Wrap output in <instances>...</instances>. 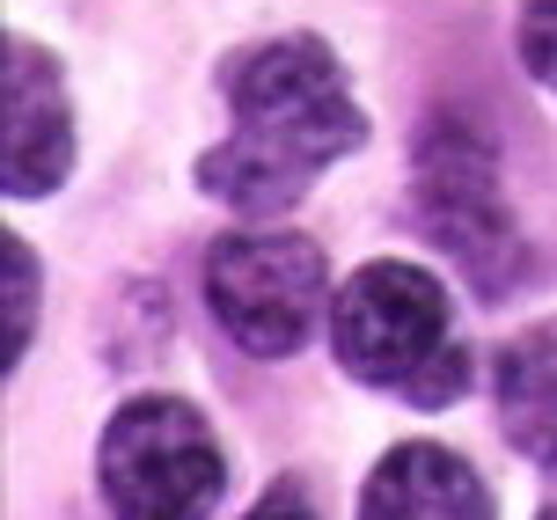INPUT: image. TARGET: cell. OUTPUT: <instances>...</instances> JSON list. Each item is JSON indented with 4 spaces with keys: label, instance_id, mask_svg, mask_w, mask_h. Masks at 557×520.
<instances>
[{
    "label": "cell",
    "instance_id": "8",
    "mask_svg": "<svg viewBox=\"0 0 557 520\" xmlns=\"http://www.w3.org/2000/svg\"><path fill=\"white\" fill-rule=\"evenodd\" d=\"M492 404H499V433L521 455L557 462V323L513 337L492 359Z\"/></svg>",
    "mask_w": 557,
    "mask_h": 520
},
{
    "label": "cell",
    "instance_id": "2",
    "mask_svg": "<svg viewBox=\"0 0 557 520\" xmlns=\"http://www.w3.org/2000/svg\"><path fill=\"white\" fill-rule=\"evenodd\" d=\"M331 345L345 359V374L396 388L418 411L455 404L470 382V352L455 345L441 278L418 264H367L331 308Z\"/></svg>",
    "mask_w": 557,
    "mask_h": 520
},
{
    "label": "cell",
    "instance_id": "6",
    "mask_svg": "<svg viewBox=\"0 0 557 520\" xmlns=\"http://www.w3.org/2000/svg\"><path fill=\"white\" fill-rule=\"evenodd\" d=\"M74 162V117L59 66L37 45L8 37V198H45Z\"/></svg>",
    "mask_w": 557,
    "mask_h": 520
},
{
    "label": "cell",
    "instance_id": "10",
    "mask_svg": "<svg viewBox=\"0 0 557 520\" xmlns=\"http://www.w3.org/2000/svg\"><path fill=\"white\" fill-rule=\"evenodd\" d=\"M513 45H521V66H529L535 82L557 88V0H529V8H521Z\"/></svg>",
    "mask_w": 557,
    "mask_h": 520
},
{
    "label": "cell",
    "instance_id": "9",
    "mask_svg": "<svg viewBox=\"0 0 557 520\" xmlns=\"http://www.w3.org/2000/svg\"><path fill=\"white\" fill-rule=\"evenodd\" d=\"M0 257H8V367H15L29 345V323H37V257L15 235L0 243Z\"/></svg>",
    "mask_w": 557,
    "mask_h": 520
},
{
    "label": "cell",
    "instance_id": "1",
    "mask_svg": "<svg viewBox=\"0 0 557 520\" xmlns=\"http://www.w3.org/2000/svg\"><path fill=\"white\" fill-rule=\"evenodd\" d=\"M227 139L198 162V191L235 213H286L301 191L367 139L345 66L315 37H272L227 66Z\"/></svg>",
    "mask_w": 557,
    "mask_h": 520
},
{
    "label": "cell",
    "instance_id": "11",
    "mask_svg": "<svg viewBox=\"0 0 557 520\" xmlns=\"http://www.w3.org/2000/svg\"><path fill=\"white\" fill-rule=\"evenodd\" d=\"M250 520H323V513H315V498H308L301 476H278L272 492L250 506Z\"/></svg>",
    "mask_w": 557,
    "mask_h": 520
},
{
    "label": "cell",
    "instance_id": "7",
    "mask_svg": "<svg viewBox=\"0 0 557 520\" xmlns=\"http://www.w3.org/2000/svg\"><path fill=\"white\" fill-rule=\"evenodd\" d=\"M360 520H492V498L462 455H447L433 439H404L367 476Z\"/></svg>",
    "mask_w": 557,
    "mask_h": 520
},
{
    "label": "cell",
    "instance_id": "12",
    "mask_svg": "<svg viewBox=\"0 0 557 520\" xmlns=\"http://www.w3.org/2000/svg\"><path fill=\"white\" fill-rule=\"evenodd\" d=\"M543 520H557V492H550V498H543Z\"/></svg>",
    "mask_w": 557,
    "mask_h": 520
},
{
    "label": "cell",
    "instance_id": "3",
    "mask_svg": "<svg viewBox=\"0 0 557 520\" xmlns=\"http://www.w3.org/2000/svg\"><path fill=\"white\" fill-rule=\"evenodd\" d=\"M96 476L117 520H206L221 498V447L191 404L139 396L103 425Z\"/></svg>",
    "mask_w": 557,
    "mask_h": 520
},
{
    "label": "cell",
    "instance_id": "4",
    "mask_svg": "<svg viewBox=\"0 0 557 520\" xmlns=\"http://www.w3.org/2000/svg\"><path fill=\"white\" fill-rule=\"evenodd\" d=\"M331 301V264L308 235H227L206 257L213 323L257 359L301 352Z\"/></svg>",
    "mask_w": 557,
    "mask_h": 520
},
{
    "label": "cell",
    "instance_id": "5",
    "mask_svg": "<svg viewBox=\"0 0 557 520\" xmlns=\"http://www.w3.org/2000/svg\"><path fill=\"white\" fill-rule=\"evenodd\" d=\"M411 206H418L411 220L484 294H506L513 286L521 249H513V227H506V206H499V169H492V147L476 133H462L455 117H441L433 133L418 139Z\"/></svg>",
    "mask_w": 557,
    "mask_h": 520
}]
</instances>
